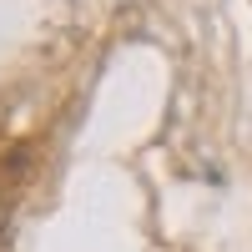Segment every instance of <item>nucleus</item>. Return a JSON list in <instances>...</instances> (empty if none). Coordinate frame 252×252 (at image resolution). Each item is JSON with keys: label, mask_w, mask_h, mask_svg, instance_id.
Instances as JSON below:
<instances>
[]
</instances>
